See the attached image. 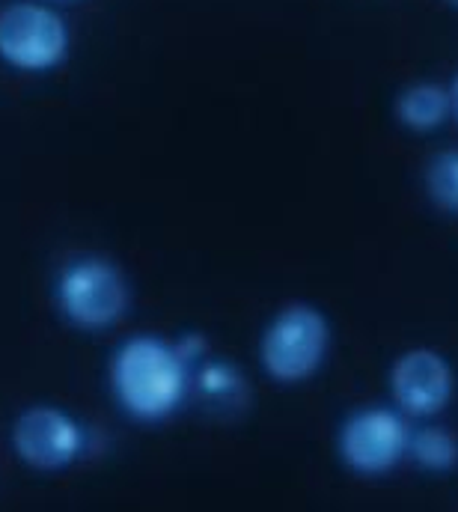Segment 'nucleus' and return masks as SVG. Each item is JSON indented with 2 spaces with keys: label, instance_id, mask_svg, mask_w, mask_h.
<instances>
[{
  "label": "nucleus",
  "instance_id": "1",
  "mask_svg": "<svg viewBox=\"0 0 458 512\" xmlns=\"http://www.w3.org/2000/svg\"><path fill=\"white\" fill-rule=\"evenodd\" d=\"M108 387L128 420L155 426L167 423L188 402L194 367L179 355L176 343L158 334H134L111 355Z\"/></svg>",
  "mask_w": 458,
  "mask_h": 512
},
{
  "label": "nucleus",
  "instance_id": "2",
  "mask_svg": "<svg viewBox=\"0 0 458 512\" xmlns=\"http://www.w3.org/2000/svg\"><path fill=\"white\" fill-rule=\"evenodd\" d=\"M331 322L307 301L286 304L271 316L259 337V364L271 382L304 384L322 373L331 355Z\"/></svg>",
  "mask_w": 458,
  "mask_h": 512
},
{
  "label": "nucleus",
  "instance_id": "3",
  "mask_svg": "<svg viewBox=\"0 0 458 512\" xmlns=\"http://www.w3.org/2000/svg\"><path fill=\"white\" fill-rule=\"evenodd\" d=\"M63 319L87 334L111 331L131 307V286L122 268L105 256H78L63 265L54 283Z\"/></svg>",
  "mask_w": 458,
  "mask_h": 512
},
{
  "label": "nucleus",
  "instance_id": "4",
  "mask_svg": "<svg viewBox=\"0 0 458 512\" xmlns=\"http://www.w3.org/2000/svg\"><path fill=\"white\" fill-rule=\"evenodd\" d=\"M72 33L48 3H9L0 9V60L21 75H48L69 60Z\"/></svg>",
  "mask_w": 458,
  "mask_h": 512
},
{
  "label": "nucleus",
  "instance_id": "5",
  "mask_svg": "<svg viewBox=\"0 0 458 512\" xmlns=\"http://www.w3.org/2000/svg\"><path fill=\"white\" fill-rule=\"evenodd\" d=\"M408 441L411 426L396 405H363L343 420L337 453L351 474L375 480L393 474L408 459Z\"/></svg>",
  "mask_w": 458,
  "mask_h": 512
},
{
  "label": "nucleus",
  "instance_id": "6",
  "mask_svg": "<svg viewBox=\"0 0 458 512\" xmlns=\"http://www.w3.org/2000/svg\"><path fill=\"white\" fill-rule=\"evenodd\" d=\"M15 456L39 474H60L87 453L84 423L60 405H30L12 423Z\"/></svg>",
  "mask_w": 458,
  "mask_h": 512
},
{
  "label": "nucleus",
  "instance_id": "7",
  "mask_svg": "<svg viewBox=\"0 0 458 512\" xmlns=\"http://www.w3.org/2000/svg\"><path fill=\"white\" fill-rule=\"evenodd\" d=\"M456 393V373L447 355L429 346L402 352L390 367L393 405L414 420H432L450 408Z\"/></svg>",
  "mask_w": 458,
  "mask_h": 512
},
{
  "label": "nucleus",
  "instance_id": "8",
  "mask_svg": "<svg viewBox=\"0 0 458 512\" xmlns=\"http://www.w3.org/2000/svg\"><path fill=\"white\" fill-rule=\"evenodd\" d=\"M453 117L450 87L417 81L405 87L396 99V120L414 134H432Z\"/></svg>",
  "mask_w": 458,
  "mask_h": 512
},
{
  "label": "nucleus",
  "instance_id": "9",
  "mask_svg": "<svg viewBox=\"0 0 458 512\" xmlns=\"http://www.w3.org/2000/svg\"><path fill=\"white\" fill-rule=\"evenodd\" d=\"M408 459L423 474H453L458 468V435L447 426L426 423L420 429H411L408 441Z\"/></svg>",
  "mask_w": 458,
  "mask_h": 512
},
{
  "label": "nucleus",
  "instance_id": "10",
  "mask_svg": "<svg viewBox=\"0 0 458 512\" xmlns=\"http://www.w3.org/2000/svg\"><path fill=\"white\" fill-rule=\"evenodd\" d=\"M194 390L218 408H235V405L247 402V382H244L241 370L229 361L206 358L203 364H197L194 367Z\"/></svg>",
  "mask_w": 458,
  "mask_h": 512
},
{
  "label": "nucleus",
  "instance_id": "11",
  "mask_svg": "<svg viewBox=\"0 0 458 512\" xmlns=\"http://www.w3.org/2000/svg\"><path fill=\"white\" fill-rule=\"evenodd\" d=\"M426 194L435 209L458 215V149H444L429 161Z\"/></svg>",
  "mask_w": 458,
  "mask_h": 512
},
{
  "label": "nucleus",
  "instance_id": "12",
  "mask_svg": "<svg viewBox=\"0 0 458 512\" xmlns=\"http://www.w3.org/2000/svg\"><path fill=\"white\" fill-rule=\"evenodd\" d=\"M173 343H176L179 355H182L191 367H197V364H203V361L209 358V340H206L203 334H197V331H188V334H182V337L173 340Z\"/></svg>",
  "mask_w": 458,
  "mask_h": 512
},
{
  "label": "nucleus",
  "instance_id": "13",
  "mask_svg": "<svg viewBox=\"0 0 458 512\" xmlns=\"http://www.w3.org/2000/svg\"><path fill=\"white\" fill-rule=\"evenodd\" d=\"M450 105H453V117L458 120V75L453 78V84H450Z\"/></svg>",
  "mask_w": 458,
  "mask_h": 512
},
{
  "label": "nucleus",
  "instance_id": "14",
  "mask_svg": "<svg viewBox=\"0 0 458 512\" xmlns=\"http://www.w3.org/2000/svg\"><path fill=\"white\" fill-rule=\"evenodd\" d=\"M447 6H453V9H458V0H444Z\"/></svg>",
  "mask_w": 458,
  "mask_h": 512
}]
</instances>
